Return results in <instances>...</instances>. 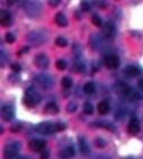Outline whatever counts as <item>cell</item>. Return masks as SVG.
Returning <instances> with one entry per match:
<instances>
[{
  "label": "cell",
  "instance_id": "24",
  "mask_svg": "<svg viewBox=\"0 0 143 159\" xmlns=\"http://www.w3.org/2000/svg\"><path fill=\"white\" fill-rule=\"evenodd\" d=\"M83 112H85L87 115H92V113H94V107H92V105L90 104V103H85V105H83Z\"/></svg>",
  "mask_w": 143,
  "mask_h": 159
},
{
  "label": "cell",
  "instance_id": "29",
  "mask_svg": "<svg viewBox=\"0 0 143 159\" xmlns=\"http://www.w3.org/2000/svg\"><path fill=\"white\" fill-rule=\"evenodd\" d=\"M5 37H6V41L8 43H14L16 41V36L12 33H7Z\"/></svg>",
  "mask_w": 143,
  "mask_h": 159
},
{
  "label": "cell",
  "instance_id": "35",
  "mask_svg": "<svg viewBox=\"0 0 143 159\" xmlns=\"http://www.w3.org/2000/svg\"><path fill=\"white\" fill-rule=\"evenodd\" d=\"M49 5L52 7H56L58 5H60V0H51L49 1Z\"/></svg>",
  "mask_w": 143,
  "mask_h": 159
},
{
  "label": "cell",
  "instance_id": "36",
  "mask_svg": "<svg viewBox=\"0 0 143 159\" xmlns=\"http://www.w3.org/2000/svg\"><path fill=\"white\" fill-rule=\"evenodd\" d=\"M137 85H139V87L143 90V78H141V79L137 81Z\"/></svg>",
  "mask_w": 143,
  "mask_h": 159
},
{
  "label": "cell",
  "instance_id": "9",
  "mask_svg": "<svg viewBox=\"0 0 143 159\" xmlns=\"http://www.w3.org/2000/svg\"><path fill=\"white\" fill-rule=\"evenodd\" d=\"M141 130V125H140V122H139V120L137 119H132L131 121H130V123H128L127 125V131L130 134H137L139 132H140Z\"/></svg>",
  "mask_w": 143,
  "mask_h": 159
},
{
  "label": "cell",
  "instance_id": "11",
  "mask_svg": "<svg viewBox=\"0 0 143 159\" xmlns=\"http://www.w3.org/2000/svg\"><path fill=\"white\" fill-rule=\"evenodd\" d=\"M0 23L2 26H9L11 24V15H10L9 11L1 10V12H0Z\"/></svg>",
  "mask_w": 143,
  "mask_h": 159
},
{
  "label": "cell",
  "instance_id": "18",
  "mask_svg": "<svg viewBox=\"0 0 143 159\" xmlns=\"http://www.w3.org/2000/svg\"><path fill=\"white\" fill-rule=\"evenodd\" d=\"M128 89H130V87H128L126 84L121 83V81L115 85V90L118 93V94H121V95H124V96L126 95V93H127Z\"/></svg>",
  "mask_w": 143,
  "mask_h": 159
},
{
  "label": "cell",
  "instance_id": "32",
  "mask_svg": "<svg viewBox=\"0 0 143 159\" xmlns=\"http://www.w3.org/2000/svg\"><path fill=\"white\" fill-rule=\"evenodd\" d=\"M96 146H98L99 148H104L106 146V142L101 138H98V139H96Z\"/></svg>",
  "mask_w": 143,
  "mask_h": 159
},
{
  "label": "cell",
  "instance_id": "17",
  "mask_svg": "<svg viewBox=\"0 0 143 159\" xmlns=\"http://www.w3.org/2000/svg\"><path fill=\"white\" fill-rule=\"evenodd\" d=\"M109 104H108V102L106 101H103L101 102L99 104H98V107H97V110H98V113L101 114V115H105V114H107L108 112H109Z\"/></svg>",
  "mask_w": 143,
  "mask_h": 159
},
{
  "label": "cell",
  "instance_id": "7",
  "mask_svg": "<svg viewBox=\"0 0 143 159\" xmlns=\"http://www.w3.org/2000/svg\"><path fill=\"white\" fill-rule=\"evenodd\" d=\"M1 116L7 122L11 121L14 119V116H15V110H14V107L10 106V105H5L2 107V110H1Z\"/></svg>",
  "mask_w": 143,
  "mask_h": 159
},
{
  "label": "cell",
  "instance_id": "16",
  "mask_svg": "<svg viewBox=\"0 0 143 159\" xmlns=\"http://www.w3.org/2000/svg\"><path fill=\"white\" fill-rule=\"evenodd\" d=\"M125 75L127 77H137L141 75V70L134 66H127L125 68Z\"/></svg>",
  "mask_w": 143,
  "mask_h": 159
},
{
  "label": "cell",
  "instance_id": "38",
  "mask_svg": "<svg viewBox=\"0 0 143 159\" xmlns=\"http://www.w3.org/2000/svg\"><path fill=\"white\" fill-rule=\"evenodd\" d=\"M7 3H8V5H9V6H11L12 3H14V1H7Z\"/></svg>",
  "mask_w": 143,
  "mask_h": 159
},
{
  "label": "cell",
  "instance_id": "39",
  "mask_svg": "<svg viewBox=\"0 0 143 159\" xmlns=\"http://www.w3.org/2000/svg\"><path fill=\"white\" fill-rule=\"evenodd\" d=\"M19 159H25V158H19Z\"/></svg>",
  "mask_w": 143,
  "mask_h": 159
},
{
  "label": "cell",
  "instance_id": "30",
  "mask_svg": "<svg viewBox=\"0 0 143 159\" xmlns=\"http://www.w3.org/2000/svg\"><path fill=\"white\" fill-rule=\"evenodd\" d=\"M55 126H56V132H61V131H64L65 130V124L62 122H58V123H55Z\"/></svg>",
  "mask_w": 143,
  "mask_h": 159
},
{
  "label": "cell",
  "instance_id": "28",
  "mask_svg": "<svg viewBox=\"0 0 143 159\" xmlns=\"http://www.w3.org/2000/svg\"><path fill=\"white\" fill-rule=\"evenodd\" d=\"M21 128H23V125H21L20 123H16V124H12V125H11V128H10V131L14 132V133H17V132L20 131Z\"/></svg>",
  "mask_w": 143,
  "mask_h": 159
},
{
  "label": "cell",
  "instance_id": "37",
  "mask_svg": "<svg viewBox=\"0 0 143 159\" xmlns=\"http://www.w3.org/2000/svg\"><path fill=\"white\" fill-rule=\"evenodd\" d=\"M28 51V48H24V49H21V51H19L18 54H23V53H26Z\"/></svg>",
  "mask_w": 143,
  "mask_h": 159
},
{
  "label": "cell",
  "instance_id": "2",
  "mask_svg": "<svg viewBox=\"0 0 143 159\" xmlns=\"http://www.w3.org/2000/svg\"><path fill=\"white\" fill-rule=\"evenodd\" d=\"M35 80H36L37 85L41 86L43 89H50L53 86V79H52V77L50 75H46V74L37 75Z\"/></svg>",
  "mask_w": 143,
  "mask_h": 159
},
{
  "label": "cell",
  "instance_id": "10",
  "mask_svg": "<svg viewBox=\"0 0 143 159\" xmlns=\"http://www.w3.org/2000/svg\"><path fill=\"white\" fill-rule=\"evenodd\" d=\"M45 141L41 140V139H33L29 142V148L33 151H43L45 149Z\"/></svg>",
  "mask_w": 143,
  "mask_h": 159
},
{
  "label": "cell",
  "instance_id": "22",
  "mask_svg": "<svg viewBox=\"0 0 143 159\" xmlns=\"http://www.w3.org/2000/svg\"><path fill=\"white\" fill-rule=\"evenodd\" d=\"M61 84L64 89H69L72 86V79H71L70 77H63L61 80Z\"/></svg>",
  "mask_w": 143,
  "mask_h": 159
},
{
  "label": "cell",
  "instance_id": "23",
  "mask_svg": "<svg viewBox=\"0 0 143 159\" xmlns=\"http://www.w3.org/2000/svg\"><path fill=\"white\" fill-rule=\"evenodd\" d=\"M55 44L58 46H60V48H65V46L68 45V41L65 40L64 37L59 36V37H56V40H55Z\"/></svg>",
  "mask_w": 143,
  "mask_h": 159
},
{
  "label": "cell",
  "instance_id": "31",
  "mask_svg": "<svg viewBox=\"0 0 143 159\" xmlns=\"http://www.w3.org/2000/svg\"><path fill=\"white\" fill-rule=\"evenodd\" d=\"M81 9L83 11H89L90 10V3L87 1H81Z\"/></svg>",
  "mask_w": 143,
  "mask_h": 159
},
{
  "label": "cell",
  "instance_id": "26",
  "mask_svg": "<svg viewBox=\"0 0 143 159\" xmlns=\"http://www.w3.org/2000/svg\"><path fill=\"white\" fill-rule=\"evenodd\" d=\"M55 67L58 68L59 70H64L67 68V62L64 61V60H58V61L55 62Z\"/></svg>",
  "mask_w": 143,
  "mask_h": 159
},
{
  "label": "cell",
  "instance_id": "3",
  "mask_svg": "<svg viewBox=\"0 0 143 159\" xmlns=\"http://www.w3.org/2000/svg\"><path fill=\"white\" fill-rule=\"evenodd\" d=\"M36 131L42 134H51L56 132V126H55V123L53 124L50 122H43L36 125Z\"/></svg>",
  "mask_w": 143,
  "mask_h": 159
},
{
  "label": "cell",
  "instance_id": "4",
  "mask_svg": "<svg viewBox=\"0 0 143 159\" xmlns=\"http://www.w3.org/2000/svg\"><path fill=\"white\" fill-rule=\"evenodd\" d=\"M19 149H20V144L18 142H11V143L7 144L5 148V157L7 159H11L15 156H17Z\"/></svg>",
  "mask_w": 143,
  "mask_h": 159
},
{
  "label": "cell",
  "instance_id": "12",
  "mask_svg": "<svg viewBox=\"0 0 143 159\" xmlns=\"http://www.w3.org/2000/svg\"><path fill=\"white\" fill-rule=\"evenodd\" d=\"M59 156L63 159H69L71 157L74 156V149L71 146H68V147H64L63 149L59 152Z\"/></svg>",
  "mask_w": 143,
  "mask_h": 159
},
{
  "label": "cell",
  "instance_id": "20",
  "mask_svg": "<svg viewBox=\"0 0 143 159\" xmlns=\"http://www.w3.org/2000/svg\"><path fill=\"white\" fill-rule=\"evenodd\" d=\"M83 92L86 94H94L96 92V86L92 81H89V83H86L83 86Z\"/></svg>",
  "mask_w": 143,
  "mask_h": 159
},
{
  "label": "cell",
  "instance_id": "15",
  "mask_svg": "<svg viewBox=\"0 0 143 159\" xmlns=\"http://www.w3.org/2000/svg\"><path fill=\"white\" fill-rule=\"evenodd\" d=\"M55 23L58 26L60 27H64V26H67L68 25V18L65 17L63 12H58L56 15H55V18H54Z\"/></svg>",
  "mask_w": 143,
  "mask_h": 159
},
{
  "label": "cell",
  "instance_id": "40",
  "mask_svg": "<svg viewBox=\"0 0 143 159\" xmlns=\"http://www.w3.org/2000/svg\"><path fill=\"white\" fill-rule=\"evenodd\" d=\"M128 159H132V158H128Z\"/></svg>",
  "mask_w": 143,
  "mask_h": 159
},
{
  "label": "cell",
  "instance_id": "25",
  "mask_svg": "<svg viewBox=\"0 0 143 159\" xmlns=\"http://www.w3.org/2000/svg\"><path fill=\"white\" fill-rule=\"evenodd\" d=\"M92 23L95 25V26H97V27H101V26H103V20H101V18L98 15L92 16Z\"/></svg>",
  "mask_w": 143,
  "mask_h": 159
},
{
  "label": "cell",
  "instance_id": "14",
  "mask_svg": "<svg viewBox=\"0 0 143 159\" xmlns=\"http://www.w3.org/2000/svg\"><path fill=\"white\" fill-rule=\"evenodd\" d=\"M78 143H79L80 152H81L83 156H88L89 152H90V149H89V144H88V142L86 141V139L85 138H79Z\"/></svg>",
  "mask_w": 143,
  "mask_h": 159
},
{
  "label": "cell",
  "instance_id": "19",
  "mask_svg": "<svg viewBox=\"0 0 143 159\" xmlns=\"http://www.w3.org/2000/svg\"><path fill=\"white\" fill-rule=\"evenodd\" d=\"M46 114H58L59 113V107L56 106L55 103H49L44 108Z\"/></svg>",
  "mask_w": 143,
  "mask_h": 159
},
{
  "label": "cell",
  "instance_id": "27",
  "mask_svg": "<svg viewBox=\"0 0 143 159\" xmlns=\"http://www.w3.org/2000/svg\"><path fill=\"white\" fill-rule=\"evenodd\" d=\"M77 111V104L76 103H69V104L67 105V112L68 113H74Z\"/></svg>",
  "mask_w": 143,
  "mask_h": 159
},
{
  "label": "cell",
  "instance_id": "21",
  "mask_svg": "<svg viewBox=\"0 0 143 159\" xmlns=\"http://www.w3.org/2000/svg\"><path fill=\"white\" fill-rule=\"evenodd\" d=\"M96 125L101 126V128H105V129H108V130H109V131H112V132L115 131V126L112 125L110 123L106 122V121H98V122L96 123Z\"/></svg>",
  "mask_w": 143,
  "mask_h": 159
},
{
  "label": "cell",
  "instance_id": "33",
  "mask_svg": "<svg viewBox=\"0 0 143 159\" xmlns=\"http://www.w3.org/2000/svg\"><path fill=\"white\" fill-rule=\"evenodd\" d=\"M11 70L14 71V72H19V71H20V64L12 63L11 64Z\"/></svg>",
  "mask_w": 143,
  "mask_h": 159
},
{
  "label": "cell",
  "instance_id": "6",
  "mask_svg": "<svg viewBox=\"0 0 143 159\" xmlns=\"http://www.w3.org/2000/svg\"><path fill=\"white\" fill-rule=\"evenodd\" d=\"M34 63H35V66H36L37 68H40V69H46V68L49 67L50 61H49V58H47L45 54L40 53V54H37L36 57H35Z\"/></svg>",
  "mask_w": 143,
  "mask_h": 159
},
{
  "label": "cell",
  "instance_id": "34",
  "mask_svg": "<svg viewBox=\"0 0 143 159\" xmlns=\"http://www.w3.org/2000/svg\"><path fill=\"white\" fill-rule=\"evenodd\" d=\"M41 159H49V151L46 149L41 151Z\"/></svg>",
  "mask_w": 143,
  "mask_h": 159
},
{
  "label": "cell",
  "instance_id": "5",
  "mask_svg": "<svg viewBox=\"0 0 143 159\" xmlns=\"http://www.w3.org/2000/svg\"><path fill=\"white\" fill-rule=\"evenodd\" d=\"M105 66L108 69H117L119 67V59L115 54H108L105 57Z\"/></svg>",
  "mask_w": 143,
  "mask_h": 159
},
{
  "label": "cell",
  "instance_id": "1",
  "mask_svg": "<svg viewBox=\"0 0 143 159\" xmlns=\"http://www.w3.org/2000/svg\"><path fill=\"white\" fill-rule=\"evenodd\" d=\"M41 102V95L36 92V89L34 88H28L26 90L24 97V103L26 106L33 107L35 105H37Z\"/></svg>",
  "mask_w": 143,
  "mask_h": 159
},
{
  "label": "cell",
  "instance_id": "13",
  "mask_svg": "<svg viewBox=\"0 0 143 159\" xmlns=\"http://www.w3.org/2000/svg\"><path fill=\"white\" fill-rule=\"evenodd\" d=\"M125 97L127 98L128 101L135 102V101H140L141 98H142V95H141V94H140L139 92H136L135 89L130 88V89L127 90V93H126V95H125Z\"/></svg>",
  "mask_w": 143,
  "mask_h": 159
},
{
  "label": "cell",
  "instance_id": "8",
  "mask_svg": "<svg viewBox=\"0 0 143 159\" xmlns=\"http://www.w3.org/2000/svg\"><path fill=\"white\" fill-rule=\"evenodd\" d=\"M115 31H116V28H115V26H114V24H113L112 21L106 23V24L103 26V30H101L103 35L106 37V39H110V37L114 36Z\"/></svg>",
  "mask_w": 143,
  "mask_h": 159
}]
</instances>
